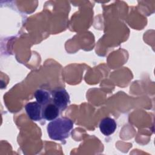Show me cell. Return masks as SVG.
<instances>
[{
    "label": "cell",
    "mask_w": 155,
    "mask_h": 155,
    "mask_svg": "<svg viewBox=\"0 0 155 155\" xmlns=\"http://www.w3.org/2000/svg\"><path fill=\"white\" fill-rule=\"evenodd\" d=\"M73 128V121L67 117H58L47 125L48 136L54 140H64L68 137Z\"/></svg>",
    "instance_id": "6da1fadb"
},
{
    "label": "cell",
    "mask_w": 155,
    "mask_h": 155,
    "mask_svg": "<svg viewBox=\"0 0 155 155\" xmlns=\"http://www.w3.org/2000/svg\"><path fill=\"white\" fill-rule=\"evenodd\" d=\"M52 103L54 104L60 111L65 110L69 104L70 96L64 88H57L51 92Z\"/></svg>",
    "instance_id": "7a4b0ae2"
},
{
    "label": "cell",
    "mask_w": 155,
    "mask_h": 155,
    "mask_svg": "<svg viewBox=\"0 0 155 155\" xmlns=\"http://www.w3.org/2000/svg\"><path fill=\"white\" fill-rule=\"evenodd\" d=\"M25 111L28 117L33 121H39L42 117L43 106L37 102L28 103L25 107Z\"/></svg>",
    "instance_id": "3957f363"
},
{
    "label": "cell",
    "mask_w": 155,
    "mask_h": 155,
    "mask_svg": "<svg viewBox=\"0 0 155 155\" xmlns=\"http://www.w3.org/2000/svg\"><path fill=\"white\" fill-rule=\"evenodd\" d=\"M117 124L115 120L109 117L102 119L99 124V129L105 136H110L114 133L116 129Z\"/></svg>",
    "instance_id": "277c9868"
},
{
    "label": "cell",
    "mask_w": 155,
    "mask_h": 155,
    "mask_svg": "<svg viewBox=\"0 0 155 155\" xmlns=\"http://www.w3.org/2000/svg\"><path fill=\"white\" fill-rule=\"evenodd\" d=\"M60 110L53 103H50L45 106L43 107L42 117L43 119L51 121L59 116Z\"/></svg>",
    "instance_id": "5b68a950"
},
{
    "label": "cell",
    "mask_w": 155,
    "mask_h": 155,
    "mask_svg": "<svg viewBox=\"0 0 155 155\" xmlns=\"http://www.w3.org/2000/svg\"><path fill=\"white\" fill-rule=\"evenodd\" d=\"M34 96L36 102L43 107L52 102L51 93L45 89L40 88L37 90Z\"/></svg>",
    "instance_id": "8992f818"
}]
</instances>
